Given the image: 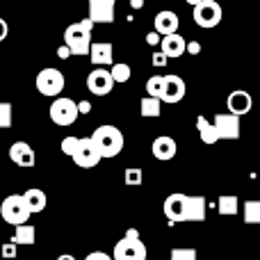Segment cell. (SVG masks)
Segmentation results:
<instances>
[{
  "instance_id": "cell-1",
  "label": "cell",
  "mask_w": 260,
  "mask_h": 260,
  "mask_svg": "<svg viewBox=\"0 0 260 260\" xmlns=\"http://www.w3.org/2000/svg\"><path fill=\"white\" fill-rule=\"evenodd\" d=\"M91 142H94L96 151L101 153V157H103V160H110V157H117L119 153L123 151L126 139H123V133L117 126L105 123V126H99L94 130Z\"/></svg>"
},
{
  "instance_id": "cell-2",
  "label": "cell",
  "mask_w": 260,
  "mask_h": 260,
  "mask_svg": "<svg viewBox=\"0 0 260 260\" xmlns=\"http://www.w3.org/2000/svg\"><path fill=\"white\" fill-rule=\"evenodd\" d=\"M91 30H94V23H91L89 18L71 23V25L64 30V46L71 50V55H89Z\"/></svg>"
},
{
  "instance_id": "cell-3",
  "label": "cell",
  "mask_w": 260,
  "mask_h": 260,
  "mask_svg": "<svg viewBox=\"0 0 260 260\" xmlns=\"http://www.w3.org/2000/svg\"><path fill=\"white\" fill-rule=\"evenodd\" d=\"M0 215H3V219L7 221V224H12L14 229L27 224L30 210H27V206H25L23 194H9V197L0 203Z\"/></svg>"
},
{
  "instance_id": "cell-4",
  "label": "cell",
  "mask_w": 260,
  "mask_h": 260,
  "mask_svg": "<svg viewBox=\"0 0 260 260\" xmlns=\"http://www.w3.org/2000/svg\"><path fill=\"white\" fill-rule=\"evenodd\" d=\"M35 85H37V91H39L41 96L59 99V94L64 91L67 80H64V73L59 71V69H41V71L37 73Z\"/></svg>"
},
{
  "instance_id": "cell-5",
  "label": "cell",
  "mask_w": 260,
  "mask_h": 260,
  "mask_svg": "<svg viewBox=\"0 0 260 260\" xmlns=\"http://www.w3.org/2000/svg\"><path fill=\"white\" fill-rule=\"evenodd\" d=\"M48 117H50V121L57 123V126H73L76 119L80 117V114H78V103L71 99L59 96V99H55L53 103H50Z\"/></svg>"
},
{
  "instance_id": "cell-6",
  "label": "cell",
  "mask_w": 260,
  "mask_h": 260,
  "mask_svg": "<svg viewBox=\"0 0 260 260\" xmlns=\"http://www.w3.org/2000/svg\"><path fill=\"white\" fill-rule=\"evenodd\" d=\"M221 16H224V12H221V5L217 3V0H203V3H199L192 12L194 23H197L199 27H206V30L219 25Z\"/></svg>"
},
{
  "instance_id": "cell-7",
  "label": "cell",
  "mask_w": 260,
  "mask_h": 260,
  "mask_svg": "<svg viewBox=\"0 0 260 260\" xmlns=\"http://www.w3.org/2000/svg\"><path fill=\"white\" fill-rule=\"evenodd\" d=\"M148 251L139 238H121L114 244L112 258L114 260H146Z\"/></svg>"
},
{
  "instance_id": "cell-8",
  "label": "cell",
  "mask_w": 260,
  "mask_h": 260,
  "mask_svg": "<svg viewBox=\"0 0 260 260\" xmlns=\"http://www.w3.org/2000/svg\"><path fill=\"white\" fill-rule=\"evenodd\" d=\"M71 160L76 162V167H80V169H94V167H99V162L103 160V157H101V153L96 151L91 137H80L78 151L73 153Z\"/></svg>"
},
{
  "instance_id": "cell-9",
  "label": "cell",
  "mask_w": 260,
  "mask_h": 260,
  "mask_svg": "<svg viewBox=\"0 0 260 260\" xmlns=\"http://www.w3.org/2000/svg\"><path fill=\"white\" fill-rule=\"evenodd\" d=\"M185 91H187V87H185L183 78L176 76V73H169V76H165V82H162L160 101L167 103V105H176L185 99Z\"/></svg>"
},
{
  "instance_id": "cell-10",
  "label": "cell",
  "mask_w": 260,
  "mask_h": 260,
  "mask_svg": "<svg viewBox=\"0 0 260 260\" xmlns=\"http://www.w3.org/2000/svg\"><path fill=\"white\" fill-rule=\"evenodd\" d=\"M114 7L117 0H89V21L94 25H108L114 23Z\"/></svg>"
},
{
  "instance_id": "cell-11",
  "label": "cell",
  "mask_w": 260,
  "mask_h": 260,
  "mask_svg": "<svg viewBox=\"0 0 260 260\" xmlns=\"http://www.w3.org/2000/svg\"><path fill=\"white\" fill-rule=\"evenodd\" d=\"M185 206H187V194H180V192H174L165 199V217L171 221V224H183L185 221Z\"/></svg>"
},
{
  "instance_id": "cell-12",
  "label": "cell",
  "mask_w": 260,
  "mask_h": 260,
  "mask_svg": "<svg viewBox=\"0 0 260 260\" xmlns=\"http://www.w3.org/2000/svg\"><path fill=\"white\" fill-rule=\"evenodd\" d=\"M87 89L94 96H108L110 91L114 89V80L108 69H94V71L87 76Z\"/></svg>"
},
{
  "instance_id": "cell-13",
  "label": "cell",
  "mask_w": 260,
  "mask_h": 260,
  "mask_svg": "<svg viewBox=\"0 0 260 260\" xmlns=\"http://www.w3.org/2000/svg\"><path fill=\"white\" fill-rule=\"evenodd\" d=\"M215 130L217 135H219V139H229V142H233V139L240 137V117H233V114H215Z\"/></svg>"
},
{
  "instance_id": "cell-14",
  "label": "cell",
  "mask_w": 260,
  "mask_h": 260,
  "mask_svg": "<svg viewBox=\"0 0 260 260\" xmlns=\"http://www.w3.org/2000/svg\"><path fill=\"white\" fill-rule=\"evenodd\" d=\"M226 108H229V114H233V117H244V114L251 112L253 99H251V94L244 91V89L231 91L229 101H226Z\"/></svg>"
},
{
  "instance_id": "cell-15",
  "label": "cell",
  "mask_w": 260,
  "mask_h": 260,
  "mask_svg": "<svg viewBox=\"0 0 260 260\" xmlns=\"http://www.w3.org/2000/svg\"><path fill=\"white\" fill-rule=\"evenodd\" d=\"M9 160H12L16 167L30 169V167H35V162H37L35 148H32L27 142H14L12 146H9Z\"/></svg>"
},
{
  "instance_id": "cell-16",
  "label": "cell",
  "mask_w": 260,
  "mask_h": 260,
  "mask_svg": "<svg viewBox=\"0 0 260 260\" xmlns=\"http://www.w3.org/2000/svg\"><path fill=\"white\" fill-rule=\"evenodd\" d=\"M151 153L155 155V160H174L176 153H178V146H176V139L169 137V135H160V137L153 139L151 144Z\"/></svg>"
},
{
  "instance_id": "cell-17",
  "label": "cell",
  "mask_w": 260,
  "mask_h": 260,
  "mask_svg": "<svg viewBox=\"0 0 260 260\" xmlns=\"http://www.w3.org/2000/svg\"><path fill=\"white\" fill-rule=\"evenodd\" d=\"M89 59L96 67H112L114 64V48L108 41H94L89 48Z\"/></svg>"
},
{
  "instance_id": "cell-18",
  "label": "cell",
  "mask_w": 260,
  "mask_h": 260,
  "mask_svg": "<svg viewBox=\"0 0 260 260\" xmlns=\"http://www.w3.org/2000/svg\"><path fill=\"white\" fill-rule=\"evenodd\" d=\"M178 16H176L171 9H162V12L155 14V21H153V27L160 37H167V35H176L178 32Z\"/></svg>"
},
{
  "instance_id": "cell-19",
  "label": "cell",
  "mask_w": 260,
  "mask_h": 260,
  "mask_svg": "<svg viewBox=\"0 0 260 260\" xmlns=\"http://www.w3.org/2000/svg\"><path fill=\"white\" fill-rule=\"evenodd\" d=\"M160 50L167 55V59H176V57H180V55H185L187 41H185L178 32H176V35H167V37H162V41H160Z\"/></svg>"
},
{
  "instance_id": "cell-20",
  "label": "cell",
  "mask_w": 260,
  "mask_h": 260,
  "mask_svg": "<svg viewBox=\"0 0 260 260\" xmlns=\"http://www.w3.org/2000/svg\"><path fill=\"white\" fill-rule=\"evenodd\" d=\"M208 212V203L203 197H187L185 206V221H203Z\"/></svg>"
},
{
  "instance_id": "cell-21",
  "label": "cell",
  "mask_w": 260,
  "mask_h": 260,
  "mask_svg": "<svg viewBox=\"0 0 260 260\" xmlns=\"http://www.w3.org/2000/svg\"><path fill=\"white\" fill-rule=\"evenodd\" d=\"M23 199H25V206H27V210H30V215H39V212H44L46 210V203H48L46 192H44V189H39V187L25 189Z\"/></svg>"
},
{
  "instance_id": "cell-22",
  "label": "cell",
  "mask_w": 260,
  "mask_h": 260,
  "mask_svg": "<svg viewBox=\"0 0 260 260\" xmlns=\"http://www.w3.org/2000/svg\"><path fill=\"white\" fill-rule=\"evenodd\" d=\"M197 130H199L201 142L208 144V146H212V144L219 142V135H217V130H215V123H210L203 114H199L197 117Z\"/></svg>"
},
{
  "instance_id": "cell-23",
  "label": "cell",
  "mask_w": 260,
  "mask_h": 260,
  "mask_svg": "<svg viewBox=\"0 0 260 260\" xmlns=\"http://www.w3.org/2000/svg\"><path fill=\"white\" fill-rule=\"evenodd\" d=\"M37 240V229L32 224H23V226H16L14 229V235H12V242L16 244H23V247H30V244H35Z\"/></svg>"
},
{
  "instance_id": "cell-24",
  "label": "cell",
  "mask_w": 260,
  "mask_h": 260,
  "mask_svg": "<svg viewBox=\"0 0 260 260\" xmlns=\"http://www.w3.org/2000/svg\"><path fill=\"white\" fill-rule=\"evenodd\" d=\"M139 114H142L144 119H157L162 114V101L144 96V99L139 101Z\"/></svg>"
},
{
  "instance_id": "cell-25",
  "label": "cell",
  "mask_w": 260,
  "mask_h": 260,
  "mask_svg": "<svg viewBox=\"0 0 260 260\" xmlns=\"http://www.w3.org/2000/svg\"><path fill=\"white\" fill-rule=\"evenodd\" d=\"M217 210H219V215H238L240 210L238 197H219L217 199Z\"/></svg>"
},
{
  "instance_id": "cell-26",
  "label": "cell",
  "mask_w": 260,
  "mask_h": 260,
  "mask_svg": "<svg viewBox=\"0 0 260 260\" xmlns=\"http://www.w3.org/2000/svg\"><path fill=\"white\" fill-rule=\"evenodd\" d=\"M110 76H112L114 85H121V82L130 80V67L126 62H114L112 69H110Z\"/></svg>"
},
{
  "instance_id": "cell-27",
  "label": "cell",
  "mask_w": 260,
  "mask_h": 260,
  "mask_svg": "<svg viewBox=\"0 0 260 260\" xmlns=\"http://www.w3.org/2000/svg\"><path fill=\"white\" fill-rule=\"evenodd\" d=\"M244 221L247 224H260V199H251L244 203Z\"/></svg>"
},
{
  "instance_id": "cell-28",
  "label": "cell",
  "mask_w": 260,
  "mask_h": 260,
  "mask_svg": "<svg viewBox=\"0 0 260 260\" xmlns=\"http://www.w3.org/2000/svg\"><path fill=\"white\" fill-rule=\"evenodd\" d=\"M162 82H165V76H151L146 80V96L151 99H160L162 96Z\"/></svg>"
},
{
  "instance_id": "cell-29",
  "label": "cell",
  "mask_w": 260,
  "mask_h": 260,
  "mask_svg": "<svg viewBox=\"0 0 260 260\" xmlns=\"http://www.w3.org/2000/svg\"><path fill=\"white\" fill-rule=\"evenodd\" d=\"M123 183H126V185H133V187L142 185V183H144V171L139 169V167H128V169L123 171Z\"/></svg>"
},
{
  "instance_id": "cell-30",
  "label": "cell",
  "mask_w": 260,
  "mask_h": 260,
  "mask_svg": "<svg viewBox=\"0 0 260 260\" xmlns=\"http://www.w3.org/2000/svg\"><path fill=\"white\" fill-rule=\"evenodd\" d=\"M12 119H14L12 103H7V101H3V103H0V130H7V128H12Z\"/></svg>"
},
{
  "instance_id": "cell-31",
  "label": "cell",
  "mask_w": 260,
  "mask_h": 260,
  "mask_svg": "<svg viewBox=\"0 0 260 260\" xmlns=\"http://www.w3.org/2000/svg\"><path fill=\"white\" fill-rule=\"evenodd\" d=\"M169 260H197V249L185 247V249H171Z\"/></svg>"
},
{
  "instance_id": "cell-32",
  "label": "cell",
  "mask_w": 260,
  "mask_h": 260,
  "mask_svg": "<svg viewBox=\"0 0 260 260\" xmlns=\"http://www.w3.org/2000/svg\"><path fill=\"white\" fill-rule=\"evenodd\" d=\"M78 144H80V137H73V135H69V137L62 139V153L69 157H73V153L78 151Z\"/></svg>"
},
{
  "instance_id": "cell-33",
  "label": "cell",
  "mask_w": 260,
  "mask_h": 260,
  "mask_svg": "<svg viewBox=\"0 0 260 260\" xmlns=\"http://www.w3.org/2000/svg\"><path fill=\"white\" fill-rule=\"evenodd\" d=\"M151 62H153V67H155V69H162V67H167V62H169V59H167V55L162 53V50H155V53H153V57H151Z\"/></svg>"
},
{
  "instance_id": "cell-34",
  "label": "cell",
  "mask_w": 260,
  "mask_h": 260,
  "mask_svg": "<svg viewBox=\"0 0 260 260\" xmlns=\"http://www.w3.org/2000/svg\"><path fill=\"white\" fill-rule=\"evenodd\" d=\"M3 258H16V244L14 242L3 244Z\"/></svg>"
},
{
  "instance_id": "cell-35",
  "label": "cell",
  "mask_w": 260,
  "mask_h": 260,
  "mask_svg": "<svg viewBox=\"0 0 260 260\" xmlns=\"http://www.w3.org/2000/svg\"><path fill=\"white\" fill-rule=\"evenodd\" d=\"M160 41H162V37L157 35V32H148L146 35V44L148 46H160Z\"/></svg>"
},
{
  "instance_id": "cell-36",
  "label": "cell",
  "mask_w": 260,
  "mask_h": 260,
  "mask_svg": "<svg viewBox=\"0 0 260 260\" xmlns=\"http://www.w3.org/2000/svg\"><path fill=\"white\" fill-rule=\"evenodd\" d=\"M85 260H114L112 256H108L105 251H94V253H89Z\"/></svg>"
},
{
  "instance_id": "cell-37",
  "label": "cell",
  "mask_w": 260,
  "mask_h": 260,
  "mask_svg": "<svg viewBox=\"0 0 260 260\" xmlns=\"http://www.w3.org/2000/svg\"><path fill=\"white\" fill-rule=\"evenodd\" d=\"M185 53L199 55V53H201V44H199V41H187V50H185Z\"/></svg>"
},
{
  "instance_id": "cell-38",
  "label": "cell",
  "mask_w": 260,
  "mask_h": 260,
  "mask_svg": "<svg viewBox=\"0 0 260 260\" xmlns=\"http://www.w3.org/2000/svg\"><path fill=\"white\" fill-rule=\"evenodd\" d=\"M91 112V103L89 101H80L78 103V114H89Z\"/></svg>"
},
{
  "instance_id": "cell-39",
  "label": "cell",
  "mask_w": 260,
  "mask_h": 260,
  "mask_svg": "<svg viewBox=\"0 0 260 260\" xmlns=\"http://www.w3.org/2000/svg\"><path fill=\"white\" fill-rule=\"evenodd\" d=\"M7 35H9V25H7V21H5V18H0V41L7 39Z\"/></svg>"
},
{
  "instance_id": "cell-40",
  "label": "cell",
  "mask_w": 260,
  "mask_h": 260,
  "mask_svg": "<svg viewBox=\"0 0 260 260\" xmlns=\"http://www.w3.org/2000/svg\"><path fill=\"white\" fill-rule=\"evenodd\" d=\"M57 55H59V59H69V57H71V50H69L67 46H62V48L57 50Z\"/></svg>"
},
{
  "instance_id": "cell-41",
  "label": "cell",
  "mask_w": 260,
  "mask_h": 260,
  "mask_svg": "<svg viewBox=\"0 0 260 260\" xmlns=\"http://www.w3.org/2000/svg\"><path fill=\"white\" fill-rule=\"evenodd\" d=\"M130 7H133V9H142L144 7V0H130Z\"/></svg>"
},
{
  "instance_id": "cell-42",
  "label": "cell",
  "mask_w": 260,
  "mask_h": 260,
  "mask_svg": "<svg viewBox=\"0 0 260 260\" xmlns=\"http://www.w3.org/2000/svg\"><path fill=\"white\" fill-rule=\"evenodd\" d=\"M126 238H139L137 229H128V231H126Z\"/></svg>"
},
{
  "instance_id": "cell-43",
  "label": "cell",
  "mask_w": 260,
  "mask_h": 260,
  "mask_svg": "<svg viewBox=\"0 0 260 260\" xmlns=\"http://www.w3.org/2000/svg\"><path fill=\"white\" fill-rule=\"evenodd\" d=\"M57 260H76V258H73V256H71V253H62V256H59Z\"/></svg>"
},
{
  "instance_id": "cell-44",
  "label": "cell",
  "mask_w": 260,
  "mask_h": 260,
  "mask_svg": "<svg viewBox=\"0 0 260 260\" xmlns=\"http://www.w3.org/2000/svg\"><path fill=\"white\" fill-rule=\"evenodd\" d=\"M185 3L192 5V7H197V5H199V3H203V0H185Z\"/></svg>"
}]
</instances>
